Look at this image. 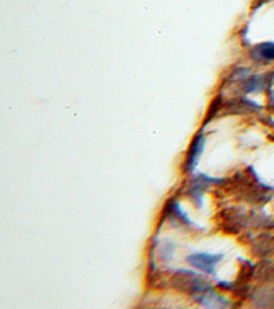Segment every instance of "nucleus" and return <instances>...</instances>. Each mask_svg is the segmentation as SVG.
I'll list each match as a JSON object with an SVG mask.
<instances>
[{
  "instance_id": "nucleus-10",
  "label": "nucleus",
  "mask_w": 274,
  "mask_h": 309,
  "mask_svg": "<svg viewBox=\"0 0 274 309\" xmlns=\"http://www.w3.org/2000/svg\"><path fill=\"white\" fill-rule=\"evenodd\" d=\"M199 302L204 306H211V308H217V306H226V305L229 304L228 300H225L224 297L218 296L216 294L214 291L208 290L206 291V294L202 297V298H199Z\"/></svg>"
},
{
  "instance_id": "nucleus-8",
  "label": "nucleus",
  "mask_w": 274,
  "mask_h": 309,
  "mask_svg": "<svg viewBox=\"0 0 274 309\" xmlns=\"http://www.w3.org/2000/svg\"><path fill=\"white\" fill-rule=\"evenodd\" d=\"M274 250L273 238L270 234H262L256 238L254 242V254L255 255H269Z\"/></svg>"
},
{
  "instance_id": "nucleus-6",
  "label": "nucleus",
  "mask_w": 274,
  "mask_h": 309,
  "mask_svg": "<svg viewBox=\"0 0 274 309\" xmlns=\"http://www.w3.org/2000/svg\"><path fill=\"white\" fill-rule=\"evenodd\" d=\"M252 302L256 306H274V286H263L256 289L252 294Z\"/></svg>"
},
{
  "instance_id": "nucleus-1",
  "label": "nucleus",
  "mask_w": 274,
  "mask_h": 309,
  "mask_svg": "<svg viewBox=\"0 0 274 309\" xmlns=\"http://www.w3.org/2000/svg\"><path fill=\"white\" fill-rule=\"evenodd\" d=\"M225 180L222 179H212L210 176L199 173L198 176H193L191 182H189L188 187H187V195L191 198V201L195 203L196 208H202L203 206V191L207 187H210L214 183H224Z\"/></svg>"
},
{
  "instance_id": "nucleus-5",
  "label": "nucleus",
  "mask_w": 274,
  "mask_h": 309,
  "mask_svg": "<svg viewBox=\"0 0 274 309\" xmlns=\"http://www.w3.org/2000/svg\"><path fill=\"white\" fill-rule=\"evenodd\" d=\"M228 213H229V216L225 217L224 224H222L225 233L236 234L241 228H244V225L247 223V217H246L243 211H240L237 208H230V209H228Z\"/></svg>"
},
{
  "instance_id": "nucleus-2",
  "label": "nucleus",
  "mask_w": 274,
  "mask_h": 309,
  "mask_svg": "<svg viewBox=\"0 0 274 309\" xmlns=\"http://www.w3.org/2000/svg\"><path fill=\"white\" fill-rule=\"evenodd\" d=\"M224 257V254H208V253H192L187 257V261L195 268L206 273H216L217 263Z\"/></svg>"
},
{
  "instance_id": "nucleus-3",
  "label": "nucleus",
  "mask_w": 274,
  "mask_h": 309,
  "mask_svg": "<svg viewBox=\"0 0 274 309\" xmlns=\"http://www.w3.org/2000/svg\"><path fill=\"white\" fill-rule=\"evenodd\" d=\"M203 148H204V136H203L202 131H200V132H198V134L193 136L192 142H191V146H189L188 152H187V157H185L184 172L191 173L195 169V166H196L199 158H200V154L203 152Z\"/></svg>"
},
{
  "instance_id": "nucleus-13",
  "label": "nucleus",
  "mask_w": 274,
  "mask_h": 309,
  "mask_svg": "<svg viewBox=\"0 0 274 309\" xmlns=\"http://www.w3.org/2000/svg\"><path fill=\"white\" fill-rule=\"evenodd\" d=\"M270 138H271V139H274V135H273V136H270Z\"/></svg>"
},
{
  "instance_id": "nucleus-9",
  "label": "nucleus",
  "mask_w": 274,
  "mask_h": 309,
  "mask_svg": "<svg viewBox=\"0 0 274 309\" xmlns=\"http://www.w3.org/2000/svg\"><path fill=\"white\" fill-rule=\"evenodd\" d=\"M222 108H224V98H222V95L220 94L212 99L211 105H210V108L207 110V114L204 116V120H203V128L208 125V124L216 118L217 114L220 113V110H222Z\"/></svg>"
},
{
  "instance_id": "nucleus-11",
  "label": "nucleus",
  "mask_w": 274,
  "mask_h": 309,
  "mask_svg": "<svg viewBox=\"0 0 274 309\" xmlns=\"http://www.w3.org/2000/svg\"><path fill=\"white\" fill-rule=\"evenodd\" d=\"M237 70H238V76H241V77L247 76V73H248L247 69H237ZM234 79H240V77H237V72H234L233 74H232V77H230V80H234Z\"/></svg>"
},
{
  "instance_id": "nucleus-4",
  "label": "nucleus",
  "mask_w": 274,
  "mask_h": 309,
  "mask_svg": "<svg viewBox=\"0 0 274 309\" xmlns=\"http://www.w3.org/2000/svg\"><path fill=\"white\" fill-rule=\"evenodd\" d=\"M261 106L258 103L248 100L247 98H236L224 105V114H246V113L258 112Z\"/></svg>"
},
{
  "instance_id": "nucleus-7",
  "label": "nucleus",
  "mask_w": 274,
  "mask_h": 309,
  "mask_svg": "<svg viewBox=\"0 0 274 309\" xmlns=\"http://www.w3.org/2000/svg\"><path fill=\"white\" fill-rule=\"evenodd\" d=\"M251 58L259 62H269L274 61V43L267 41V43H261L255 45L251 49Z\"/></svg>"
},
{
  "instance_id": "nucleus-12",
  "label": "nucleus",
  "mask_w": 274,
  "mask_h": 309,
  "mask_svg": "<svg viewBox=\"0 0 274 309\" xmlns=\"http://www.w3.org/2000/svg\"><path fill=\"white\" fill-rule=\"evenodd\" d=\"M266 2H267V0H256L255 5H254V7H252V13H255L256 10L259 9V7H261L262 5H265Z\"/></svg>"
}]
</instances>
